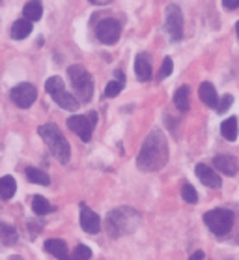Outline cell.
Returning <instances> with one entry per match:
<instances>
[{
	"label": "cell",
	"instance_id": "484cf974",
	"mask_svg": "<svg viewBox=\"0 0 239 260\" xmlns=\"http://www.w3.org/2000/svg\"><path fill=\"white\" fill-rule=\"evenodd\" d=\"M45 90L49 92V94L53 95L56 94V92H60V90H65L64 86V81H62V77H51V79H47V83H45Z\"/></svg>",
	"mask_w": 239,
	"mask_h": 260
},
{
	"label": "cell",
	"instance_id": "cb8c5ba5",
	"mask_svg": "<svg viewBox=\"0 0 239 260\" xmlns=\"http://www.w3.org/2000/svg\"><path fill=\"white\" fill-rule=\"evenodd\" d=\"M92 258V249L88 247V245H77L75 251L70 254V258L67 260H90Z\"/></svg>",
	"mask_w": 239,
	"mask_h": 260
},
{
	"label": "cell",
	"instance_id": "836d02e7",
	"mask_svg": "<svg viewBox=\"0 0 239 260\" xmlns=\"http://www.w3.org/2000/svg\"><path fill=\"white\" fill-rule=\"evenodd\" d=\"M92 4H101V6H105V4H109L111 0H90Z\"/></svg>",
	"mask_w": 239,
	"mask_h": 260
},
{
	"label": "cell",
	"instance_id": "44dd1931",
	"mask_svg": "<svg viewBox=\"0 0 239 260\" xmlns=\"http://www.w3.org/2000/svg\"><path fill=\"white\" fill-rule=\"evenodd\" d=\"M174 105L180 109L181 113H185V111H189V86H180L178 88V92L174 94Z\"/></svg>",
	"mask_w": 239,
	"mask_h": 260
},
{
	"label": "cell",
	"instance_id": "f1b7e54d",
	"mask_svg": "<svg viewBox=\"0 0 239 260\" xmlns=\"http://www.w3.org/2000/svg\"><path fill=\"white\" fill-rule=\"evenodd\" d=\"M232 103H233V98H232V95H230V94H224V95L221 98V100H219V103H217V107H215L217 113H219V114L226 113L228 109H230V105H232Z\"/></svg>",
	"mask_w": 239,
	"mask_h": 260
},
{
	"label": "cell",
	"instance_id": "83f0119b",
	"mask_svg": "<svg viewBox=\"0 0 239 260\" xmlns=\"http://www.w3.org/2000/svg\"><path fill=\"white\" fill-rule=\"evenodd\" d=\"M123 84H125V83H122V81H116V79H114V81H111V83L107 84L105 95H107V98H116V95L123 90Z\"/></svg>",
	"mask_w": 239,
	"mask_h": 260
},
{
	"label": "cell",
	"instance_id": "7c38bea8",
	"mask_svg": "<svg viewBox=\"0 0 239 260\" xmlns=\"http://www.w3.org/2000/svg\"><path fill=\"white\" fill-rule=\"evenodd\" d=\"M213 165H215L217 171L226 174V176H235L237 174V161H235L233 155H228V154L217 155L215 159H213Z\"/></svg>",
	"mask_w": 239,
	"mask_h": 260
},
{
	"label": "cell",
	"instance_id": "7402d4cb",
	"mask_svg": "<svg viewBox=\"0 0 239 260\" xmlns=\"http://www.w3.org/2000/svg\"><path fill=\"white\" fill-rule=\"evenodd\" d=\"M26 178H28L32 183H40V185H49V183H51L49 174L40 171V169H34V167H28V169H26Z\"/></svg>",
	"mask_w": 239,
	"mask_h": 260
},
{
	"label": "cell",
	"instance_id": "3957f363",
	"mask_svg": "<svg viewBox=\"0 0 239 260\" xmlns=\"http://www.w3.org/2000/svg\"><path fill=\"white\" fill-rule=\"evenodd\" d=\"M38 133H40V137L45 141L47 146H49L51 154H53L62 165H65L71 157V148H70V142L65 141V137L62 135V131L58 129V125H54V124L40 125Z\"/></svg>",
	"mask_w": 239,
	"mask_h": 260
},
{
	"label": "cell",
	"instance_id": "2e32d148",
	"mask_svg": "<svg viewBox=\"0 0 239 260\" xmlns=\"http://www.w3.org/2000/svg\"><path fill=\"white\" fill-rule=\"evenodd\" d=\"M198 94H200V100L204 101V105L208 107H213L215 109L217 103H219V95H217V90L215 86L211 83H202L198 88Z\"/></svg>",
	"mask_w": 239,
	"mask_h": 260
},
{
	"label": "cell",
	"instance_id": "8fae6325",
	"mask_svg": "<svg viewBox=\"0 0 239 260\" xmlns=\"http://www.w3.org/2000/svg\"><path fill=\"white\" fill-rule=\"evenodd\" d=\"M81 226L82 231H86L88 234H95L101 229V219L95 212H92L90 208H86L84 204L81 206Z\"/></svg>",
	"mask_w": 239,
	"mask_h": 260
},
{
	"label": "cell",
	"instance_id": "f546056e",
	"mask_svg": "<svg viewBox=\"0 0 239 260\" xmlns=\"http://www.w3.org/2000/svg\"><path fill=\"white\" fill-rule=\"evenodd\" d=\"M172 70H174V66H172V58H170V56H166V58L163 60L161 71H159V79H166V77H170V73H172Z\"/></svg>",
	"mask_w": 239,
	"mask_h": 260
},
{
	"label": "cell",
	"instance_id": "1f68e13d",
	"mask_svg": "<svg viewBox=\"0 0 239 260\" xmlns=\"http://www.w3.org/2000/svg\"><path fill=\"white\" fill-rule=\"evenodd\" d=\"M189 260H206L204 251H196V253H193L191 256H189Z\"/></svg>",
	"mask_w": 239,
	"mask_h": 260
},
{
	"label": "cell",
	"instance_id": "4fadbf2b",
	"mask_svg": "<svg viewBox=\"0 0 239 260\" xmlns=\"http://www.w3.org/2000/svg\"><path fill=\"white\" fill-rule=\"evenodd\" d=\"M134 73L140 81H150L152 79V62H150V56L146 53L136 54V60H134Z\"/></svg>",
	"mask_w": 239,
	"mask_h": 260
},
{
	"label": "cell",
	"instance_id": "7a4b0ae2",
	"mask_svg": "<svg viewBox=\"0 0 239 260\" xmlns=\"http://www.w3.org/2000/svg\"><path fill=\"white\" fill-rule=\"evenodd\" d=\"M139 223L140 215L133 208H116L107 215L105 226L112 238H120L123 234H131L139 226Z\"/></svg>",
	"mask_w": 239,
	"mask_h": 260
},
{
	"label": "cell",
	"instance_id": "d6986e66",
	"mask_svg": "<svg viewBox=\"0 0 239 260\" xmlns=\"http://www.w3.org/2000/svg\"><path fill=\"white\" fill-rule=\"evenodd\" d=\"M17 191V183L13 180V176H2L0 178V197L4 201H10Z\"/></svg>",
	"mask_w": 239,
	"mask_h": 260
},
{
	"label": "cell",
	"instance_id": "ba28073f",
	"mask_svg": "<svg viewBox=\"0 0 239 260\" xmlns=\"http://www.w3.org/2000/svg\"><path fill=\"white\" fill-rule=\"evenodd\" d=\"M10 95H12V101L17 107H21V109H28V107L36 101V98H38V90H36L34 84L21 83V84H17V86H13Z\"/></svg>",
	"mask_w": 239,
	"mask_h": 260
},
{
	"label": "cell",
	"instance_id": "4316f807",
	"mask_svg": "<svg viewBox=\"0 0 239 260\" xmlns=\"http://www.w3.org/2000/svg\"><path fill=\"white\" fill-rule=\"evenodd\" d=\"M2 242H4V245H13V243L17 242V232H15V229L2 225Z\"/></svg>",
	"mask_w": 239,
	"mask_h": 260
},
{
	"label": "cell",
	"instance_id": "d6a6232c",
	"mask_svg": "<svg viewBox=\"0 0 239 260\" xmlns=\"http://www.w3.org/2000/svg\"><path fill=\"white\" fill-rule=\"evenodd\" d=\"M88 118H90V122H92L93 125L97 124V114H95V113H90V114H88Z\"/></svg>",
	"mask_w": 239,
	"mask_h": 260
},
{
	"label": "cell",
	"instance_id": "6da1fadb",
	"mask_svg": "<svg viewBox=\"0 0 239 260\" xmlns=\"http://www.w3.org/2000/svg\"><path fill=\"white\" fill-rule=\"evenodd\" d=\"M168 161V142L166 137L163 135L161 129L150 131V135L146 137V141L142 144L136 157V165L140 171L153 172L163 169Z\"/></svg>",
	"mask_w": 239,
	"mask_h": 260
},
{
	"label": "cell",
	"instance_id": "ffe728a7",
	"mask_svg": "<svg viewBox=\"0 0 239 260\" xmlns=\"http://www.w3.org/2000/svg\"><path fill=\"white\" fill-rule=\"evenodd\" d=\"M237 131H239V127H237V118H235V116L224 120L221 124V133L226 141H232V142L235 141V139H237Z\"/></svg>",
	"mask_w": 239,
	"mask_h": 260
},
{
	"label": "cell",
	"instance_id": "603a6c76",
	"mask_svg": "<svg viewBox=\"0 0 239 260\" xmlns=\"http://www.w3.org/2000/svg\"><path fill=\"white\" fill-rule=\"evenodd\" d=\"M32 210H34L36 215H45V213H49L53 210V206L49 204V201H47L45 197L36 195L34 199H32Z\"/></svg>",
	"mask_w": 239,
	"mask_h": 260
},
{
	"label": "cell",
	"instance_id": "e0dca14e",
	"mask_svg": "<svg viewBox=\"0 0 239 260\" xmlns=\"http://www.w3.org/2000/svg\"><path fill=\"white\" fill-rule=\"evenodd\" d=\"M30 32H32V23L28 19H17L15 23L12 24V38L13 40H24L28 38Z\"/></svg>",
	"mask_w": 239,
	"mask_h": 260
},
{
	"label": "cell",
	"instance_id": "52a82bcc",
	"mask_svg": "<svg viewBox=\"0 0 239 260\" xmlns=\"http://www.w3.org/2000/svg\"><path fill=\"white\" fill-rule=\"evenodd\" d=\"M95 36H97V40L101 43L114 45L120 40V36H122V26H120L116 19H103L97 24V28H95Z\"/></svg>",
	"mask_w": 239,
	"mask_h": 260
},
{
	"label": "cell",
	"instance_id": "e575fe53",
	"mask_svg": "<svg viewBox=\"0 0 239 260\" xmlns=\"http://www.w3.org/2000/svg\"><path fill=\"white\" fill-rule=\"evenodd\" d=\"M235 32H237V40H239V21H237V24H235Z\"/></svg>",
	"mask_w": 239,
	"mask_h": 260
},
{
	"label": "cell",
	"instance_id": "5bb4252c",
	"mask_svg": "<svg viewBox=\"0 0 239 260\" xmlns=\"http://www.w3.org/2000/svg\"><path fill=\"white\" fill-rule=\"evenodd\" d=\"M45 251L51 253L53 256H56L58 260H67L70 258V253H67V245H65L64 240H47L45 242Z\"/></svg>",
	"mask_w": 239,
	"mask_h": 260
},
{
	"label": "cell",
	"instance_id": "30bf717a",
	"mask_svg": "<svg viewBox=\"0 0 239 260\" xmlns=\"http://www.w3.org/2000/svg\"><path fill=\"white\" fill-rule=\"evenodd\" d=\"M196 176H198L200 182L204 183V185H208V187H211V189H219V187L222 185L219 172L213 171L211 167L204 165V163L196 165Z\"/></svg>",
	"mask_w": 239,
	"mask_h": 260
},
{
	"label": "cell",
	"instance_id": "ac0fdd59",
	"mask_svg": "<svg viewBox=\"0 0 239 260\" xmlns=\"http://www.w3.org/2000/svg\"><path fill=\"white\" fill-rule=\"evenodd\" d=\"M23 15L24 19H28L30 23L40 21L41 15H43V6H41L40 0H30V2H26V6L23 8Z\"/></svg>",
	"mask_w": 239,
	"mask_h": 260
},
{
	"label": "cell",
	"instance_id": "9a60e30c",
	"mask_svg": "<svg viewBox=\"0 0 239 260\" xmlns=\"http://www.w3.org/2000/svg\"><path fill=\"white\" fill-rule=\"evenodd\" d=\"M51 98L54 100V103H58L65 111H77L79 109V100H77L75 95H71L70 92H65V90H60V92L53 94Z\"/></svg>",
	"mask_w": 239,
	"mask_h": 260
},
{
	"label": "cell",
	"instance_id": "9c48e42d",
	"mask_svg": "<svg viewBox=\"0 0 239 260\" xmlns=\"http://www.w3.org/2000/svg\"><path fill=\"white\" fill-rule=\"evenodd\" d=\"M67 127H70L73 133L81 137L82 141L88 142L92 139V133H93V127L95 125L90 122L88 116H82V114H75V116H70L67 118Z\"/></svg>",
	"mask_w": 239,
	"mask_h": 260
},
{
	"label": "cell",
	"instance_id": "d4e9b609",
	"mask_svg": "<svg viewBox=\"0 0 239 260\" xmlns=\"http://www.w3.org/2000/svg\"><path fill=\"white\" fill-rule=\"evenodd\" d=\"M181 197H183V201L189 202V204H196V202H198V193H196V189H194L191 183H183Z\"/></svg>",
	"mask_w": 239,
	"mask_h": 260
},
{
	"label": "cell",
	"instance_id": "4dcf8cb0",
	"mask_svg": "<svg viewBox=\"0 0 239 260\" xmlns=\"http://www.w3.org/2000/svg\"><path fill=\"white\" fill-rule=\"evenodd\" d=\"M222 6L233 12V10H239V0H222Z\"/></svg>",
	"mask_w": 239,
	"mask_h": 260
},
{
	"label": "cell",
	"instance_id": "8992f818",
	"mask_svg": "<svg viewBox=\"0 0 239 260\" xmlns=\"http://www.w3.org/2000/svg\"><path fill=\"white\" fill-rule=\"evenodd\" d=\"M164 28H166L172 42H180L181 38H183V15H181L180 6L170 4L166 8V23H164Z\"/></svg>",
	"mask_w": 239,
	"mask_h": 260
},
{
	"label": "cell",
	"instance_id": "5b68a950",
	"mask_svg": "<svg viewBox=\"0 0 239 260\" xmlns=\"http://www.w3.org/2000/svg\"><path fill=\"white\" fill-rule=\"evenodd\" d=\"M204 223L208 225L213 234L217 236H226L228 232L232 231L233 225V213L224 208H217V210H210L204 213Z\"/></svg>",
	"mask_w": 239,
	"mask_h": 260
},
{
	"label": "cell",
	"instance_id": "277c9868",
	"mask_svg": "<svg viewBox=\"0 0 239 260\" xmlns=\"http://www.w3.org/2000/svg\"><path fill=\"white\" fill-rule=\"evenodd\" d=\"M67 75H70V81H71V86L75 90L77 98L79 101L82 103H88V101L92 100L93 95V79L92 75L88 73L82 66L75 64V66H70L67 68Z\"/></svg>",
	"mask_w": 239,
	"mask_h": 260
}]
</instances>
